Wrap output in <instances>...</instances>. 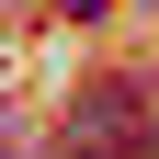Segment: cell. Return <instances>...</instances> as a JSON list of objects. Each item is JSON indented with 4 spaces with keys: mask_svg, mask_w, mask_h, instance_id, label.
<instances>
[{
    "mask_svg": "<svg viewBox=\"0 0 159 159\" xmlns=\"http://www.w3.org/2000/svg\"><path fill=\"white\" fill-rule=\"evenodd\" d=\"M57 159H148V125H136V91H125V80H102V91L68 114Z\"/></svg>",
    "mask_w": 159,
    "mask_h": 159,
    "instance_id": "1",
    "label": "cell"
}]
</instances>
